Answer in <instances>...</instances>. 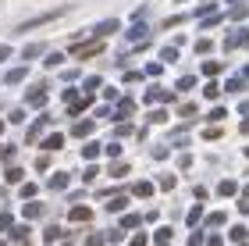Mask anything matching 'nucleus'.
<instances>
[{
    "label": "nucleus",
    "instance_id": "obj_53",
    "mask_svg": "<svg viewBox=\"0 0 249 246\" xmlns=\"http://www.w3.org/2000/svg\"><path fill=\"white\" fill-rule=\"evenodd\" d=\"M242 132H249V118H246V121H242Z\"/></svg>",
    "mask_w": 249,
    "mask_h": 246
},
{
    "label": "nucleus",
    "instance_id": "obj_17",
    "mask_svg": "<svg viewBox=\"0 0 249 246\" xmlns=\"http://www.w3.org/2000/svg\"><path fill=\"white\" fill-rule=\"evenodd\" d=\"M89 104H93V96H78V100H71V104H68V111H71V114H82Z\"/></svg>",
    "mask_w": 249,
    "mask_h": 246
},
{
    "label": "nucleus",
    "instance_id": "obj_28",
    "mask_svg": "<svg viewBox=\"0 0 249 246\" xmlns=\"http://www.w3.org/2000/svg\"><path fill=\"white\" fill-rule=\"evenodd\" d=\"M160 72H164V64H160V61H150V64H146V72H142V75H150V79H157Z\"/></svg>",
    "mask_w": 249,
    "mask_h": 246
},
{
    "label": "nucleus",
    "instance_id": "obj_12",
    "mask_svg": "<svg viewBox=\"0 0 249 246\" xmlns=\"http://www.w3.org/2000/svg\"><path fill=\"white\" fill-rule=\"evenodd\" d=\"M71 132H75V136H93V118H86V121H75V125H71Z\"/></svg>",
    "mask_w": 249,
    "mask_h": 246
},
{
    "label": "nucleus",
    "instance_id": "obj_3",
    "mask_svg": "<svg viewBox=\"0 0 249 246\" xmlns=\"http://www.w3.org/2000/svg\"><path fill=\"white\" fill-rule=\"evenodd\" d=\"M47 125H53V121H50V114H39V118L29 125L25 139H29V143H39V139H43V132H47Z\"/></svg>",
    "mask_w": 249,
    "mask_h": 246
},
{
    "label": "nucleus",
    "instance_id": "obj_36",
    "mask_svg": "<svg viewBox=\"0 0 249 246\" xmlns=\"http://www.w3.org/2000/svg\"><path fill=\"white\" fill-rule=\"evenodd\" d=\"M61 239V225H47V243H57Z\"/></svg>",
    "mask_w": 249,
    "mask_h": 246
},
{
    "label": "nucleus",
    "instance_id": "obj_48",
    "mask_svg": "<svg viewBox=\"0 0 249 246\" xmlns=\"http://www.w3.org/2000/svg\"><path fill=\"white\" fill-rule=\"evenodd\" d=\"M128 132H132V125H128V121H121V125H114V136H128Z\"/></svg>",
    "mask_w": 249,
    "mask_h": 246
},
{
    "label": "nucleus",
    "instance_id": "obj_20",
    "mask_svg": "<svg viewBox=\"0 0 249 246\" xmlns=\"http://www.w3.org/2000/svg\"><path fill=\"white\" fill-rule=\"evenodd\" d=\"M43 210H47L43 204H25V218H29V221H36V218H43Z\"/></svg>",
    "mask_w": 249,
    "mask_h": 246
},
{
    "label": "nucleus",
    "instance_id": "obj_57",
    "mask_svg": "<svg viewBox=\"0 0 249 246\" xmlns=\"http://www.w3.org/2000/svg\"><path fill=\"white\" fill-rule=\"evenodd\" d=\"M64 246H68V243H64Z\"/></svg>",
    "mask_w": 249,
    "mask_h": 246
},
{
    "label": "nucleus",
    "instance_id": "obj_19",
    "mask_svg": "<svg viewBox=\"0 0 249 246\" xmlns=\"http://www.w3.org/2000/svg\"><path fill=\"white\" fill-rule=\"evenodd\" d=\"M68 178H71L68 171H57V175H50V182H47V186H50V189H57V193H61V189L68 186Z\"/></svg>",
    "mask_w": 249,
    "mask_h": 246
},
{
    "label": "nucleus",
    "instance_id": "obj_50",
    "mask_svg": "<svg viewBox=\"0 0 249 246\" xmlns=\"http://www.w3.org/2000/svg\"><path fill=\"white\" fill-rule=\"evenodd\" d=\"M132 246H146V232H139V236L132 239Z\"/></svg>",
    "mask_w": 249,
    "mask_h": 246
},
{
    "label": "nucleus",
    "instance_id": "obj_37",
    "mask_svg": "<svg viewBox=\"0 0 249 246\" xmlns=\"http://www.w3.org/2000/svg\"><path fill=\"white\" fill-rule=\"evenodd\" d=\"M185 139H189V136H185V129H178V132H171V143H175V147H185Z\"/></svg>",
    "mask_w": 249,
    "mask_h": 246
},
{
    "label": "nucleus",
    "instance_id": "obj_5",
    "mask_svg": "<svg viewBox=\"0 0 249 246\" xmlns=\"http://www.w3.org/2000/svg\"><path fill=\"white\" fill-rule=\"evenodd\" d=\"M100 50H104V39H93V43H78V47H75V57H96V54Z\"/></svg>",
    "mask_w": 249,
    "mask_h": 246
},
{
    "label": "nucleus",
    "instance_id": "obj_52",
    "mask_svg": "<svg viewBox=\"0 0 249 246\" xmlns=\"http://www.w3.org/2000/svg\"><path fill=\"white\" fill-rule=\"evenodd\" d=\"M207 246H221V236H207Z\"/></svg>",
    "mask_w": 249,
    "mask_h": 246
},
{
    "label": "nucleus",
    "instance_id": "obj_40",
    "mask_svg": "<svg viewBox=\"0 0 249 246\" xmlns=\"http://www.w3.org/2000/svg\"><path fill=\"white\" fill-rule=\"evenodd\" d=\"M199 21H203V29H213L221 21V15H207V18H199Z\"/></svg>",
    "mask_w": 249,
    "mask_h": 246
},
{
    "label": "nucleus",
    "instance_id": "obj_9",
    "mask_svg": "<svg viewBox=\"0 0 249 246\" xmlns=\"http://www.w3.org/2000/svg\"><path fill=\"white\" fill-rule=\"evenodd\" d=\"M43 54H47V47H43V43H29V47L21 50V57H25V61H36V57H43Z\"/></svg>",
    "mask_w": 249,
    "mask_h": 246
},
{
    "label": "nucleus",
    "instance_id": "obj_11",
    "mask_svg": "<svg viewBox=\"0 0 249 246\" xmlns=\"http://www.w3.org/2000/svg\"><path fill=\"white\" fill-rule=\"evenodd\" d=\"M25 75H29V68H11V72L4 75V86H18Z\"/></svg>",
    "mask_w": 249,
    "mask_h": 246
},
{
    "label": "nucleus",
    "instance_id": "obj_35",
    "mask_svg": "<svg viewBox=\"0 0 249 246\" xmlns=\"http://www.w3.org/2000/svg\"><path fill=\"white\" fill-rule=\"evenodd\" d=\"M210 47H213V43H210V39H203V36L196 39V54H199V57H203V54H210Z\"/></svg>",
    "mask_w": 249,
    "mask_h": 246
},
{
    "label": "nucleus",
    "instance_id": "obj_29",
    "mask_svg": "<svg viewBox=\"0 0 249 246\" xmlns=\"http://www.w3.org/2000/svg\"><path fill=\"white\" fill-rule=\"evenodd\" d=\"M217 193H221V196H235V193H239V186H235V182H221Z\"/></svg>",
    "mask_w": 249,
    "mask_h": 246
},
{
    "label": "nucleus",
    "instance_id": "obj_34",
    "mask_svg": "<svg viewBox=\"0 0 249 246\" xmlns=\"http://www.w3.org/2000/svg\"><path fill=\"white\" fill-rule=\"evenodd\" d=\"M100 86H104V82H100V79H96V75H89V79H86V96H89V93H96V89H100Z\"/></svg>",
    "mask_w": 249,
    "mask_h": 246
},
{
    "label": "nucleus",
    "instance_id": "obj_55",
    "mask_svg": "<svg viewBox=\"0 0 249 246\" xmlns=\"http://www.w3.org/2000/svg\"><path fill=\"white\" fill-rule=\"evenodd\" d=\"M0 246H7V243H0Z\"/></svg>",
    "mask_w": 249,
    "mask_h": 246
},
{
    "label": "nucleus",
    "instance_id": "obj_16",
    "mask_svg": "<svg viewBox=\"0 0 249 246\" xmlns=\"http://www.w3.org/2000/svg\"><path fill=\"white\" fill-rule=\"evenodd\" d=\"M124 207H128V193L110 196V204H107V210H114V214H118V210H124Z\"/></svg>",
    "mask_w": 249,
    "mask_h": 246
},
{
    "label": "nucleus",
    "instance_id": "obj_13",
    "mask_svg": "<svg viewBox=\"0 0 249 246\" xmlns=\"http://www.w3.org/2000/svg\"><path fill=\"white\" fill-rule=\"evenodd\" d=\"M68 218H71V221H89V218H93V210L78 204V207H71V210H68Z\"/></svg>",
    "mask_w": 249,
    "mask_h": 246
},
{
    "label": "nucleus",
    "instance_id": "obj_42",
    "mask_svg": "<svg viewBox=\"0 0 249 246\" xmlns=\"http://www.w3.org/2000/svg\"><path fill=\"white\" fill-rule=\"evenodd\" d=\"M242 239H246V228L235 225V228H231V243H242Z\"/></svg>",
    "mask_w": 249,
    "mask_h": 246
},
{
    "label": "nucleus",
    "instance_id": "obj_30",
    "mask_svg": "<svg viewBox=\"0 0 249 246\" xmlns=\"http://www.w3.org/2000/svg\"><path fill=\"white\" fill-rule=\"evenodd\" d=\"M192 86H196V79H192V75H182V79H178V93H189Z\"/></svg>",
    "mask_w": 249,
    "mask_h": 246
},
{
    "label": "nucleus",
    "instance_id": "obj_49",
    "mask_svg": "<svg viewBox=\"0 0 249 246\" xmlns=\"http://www.w3.org/2000/svg\"><path fill=\"white\" fill-rule=\"evenodd\" d=\"M11 121H15V125H18V121H25V111L15 107V111H11Z\"/></svg>",
    "mask_w": 249,
    "mask_h": 246
},
{
    "label": "nucleus",
    "instance_id": "obj_25",
    "mask_svg": "<svg viewBox=\"0 0 249 246\" xmlns=\"http://www.w3.org/2000/svg\"><path fill=\"white\" fill-rule=\"evenodd\" d=\"M82 157H86V161L100 157V143H86V147H82Z\"/></svg>",
    "mask_w": 249,
    "mask_h": 246
},
{
    "label": "nucleus",
    "instance_id": "obj_15",
    "mask_svg": "<svg viewBox=\"0 0 249 246\" xmlns=\"http://www.w3.org/2000/svg\"><path fill=\"white\" fill-rule=\"evenodd\" d=\"M107 175L110 178H124V175H128V161H114V164L107 168Z\"/></svg>",
    "mask_w": 249,
    "mask_h": 246
},
{
    "label": "nucleus",
    "instance_id": "obj_46",
    "mask_svg": "<svg viewBox=\"0 0 249 246\" xmlns=\"http://www.w3.org/2000/svg\"><path fill=\"white\" fill-rule=\"evenodd\" d=\"M11 221H15V218H11L7 210H0V232H4V228H11Z\"/></svg>",
    "mask_w": 249,
    "mask_h": 246
},
{
    "label": "nucleus",
    "instance_id": "obj_2",
    "mask_svg": "<svg viewBox=\"0 0 249 246\" xmlns=\"http://www.w3.org/2000/svg\"><path fill=\"white\" fill-rule=\"evenodd\" d=\"M25 107H36V111L47 107V86H43V82H36V86L25 93Z\"/></svg>",
    "mask_w": 249,
    "mask_h": 246
},
{
    "label": "nucleus",
    "instance_id": "obj_41",
    "mask_svg": "<svg viewBox=\"0 0 249 246\" xmlns=\"http://www.w3.org/2000/svg\"><path fill=\"white\" fill-rule=\"evenodd\" d=\"M175 182H178L175 175H160V189H175Z\"/></svg>",
    "mask_w": 249,
    "mask_h": 246
},
{
    "label": "nucleus",
    "instance_id": "obj_14",
    "mask_svg": "<svg viewBox=\"0 0 249 246\" xmlns=\"http://www.w3.org/2000/svg\"><path fill=\"white\" fill-rule=\"evenodd\" d=\"M224 89H228V93H242L246 89V75H231V79L224 82Z\"/></svg>",
    "mask_w": 249,
    "mask_h": 246
},
{
    "label": "nucleus",
    "instance_id": "obj_38",
    "mask_svg": "<svg viewBox=\"0 0 249 246\" xmlns=\"http://www.w3.org/2000/svg\"><path fill=\"white\" fill-rule=\"evenodd\" d=\"M96 175H100V168H96V164H86V171H82V178H86V182H93Z\"/></svg>",
    "mask_w": 249,
    "mask_h": 246
},
{
    "label": "nucleus",
    "instance_id": "obj_24",
    "mask_svg": "<svg viewBox=\"0 0 249 246\" xmlns=\"http://www.w3.org/2000/svg\"><path fill=\"white\" fill-rule=\"evenodd\" d=\"M196 15H199V18H207V15H217V4H213V0H203Z\"/></svg>",
    "mask_w": 249,
    "mask_h": 246
},
{
    "label": "nucleus",
    "instance_id": "obj_8",
    "mask_svg": "<svg viewBox=\"0 0 249 246\" xmlns=\"http://www.w3.org/2000/svg\"><path fill=\"white\" fill-rule=\"evenodd\" d=\"M135 114V104H132V100H121V104L114 107V121H128Z\"/></svg>",
    "mask_w": 249,
    "mask_h": 246
},
{
    "label": "nucleus",
    "instance_id": "obj_32",
    "mask_svg": "<svg viewBox=\"0 0 249 246\" xmlns=\"http://www.w3.org/2000/svg\"><path fill=\"white\" fill-rule=\"evenodd\" d=\"M178 114L182 118H196V104H178Z\"/></svg>",
    "mask_w": 249,
    "mask_h": 246
},
{
    "label": "nucleus",
    "instance_id": "obj_7",
    "mask_svg": "<svg viewBox=\"0 0 249 246\" xmlns=\"http://www.w3.org/2000/svg\"><path fill=\"white\" fill-rule=\"evenodd\" d=\"M118 32V18H107V21H100V25L93 29V39H104V36H114Z\"/></svg>",
    "mask_w": 249,
    "mask_h": 246
},
{
    "label": "nucleus",
    "instance_id": "obj_45",
    "mask_svg": "<svg viewBox=\"0 0 249 246\" xmlns=\"http://www.w3.org/2000/svg\"><path fill=\"white\" fill-rule=\"evenodd\" d=\"M7 182H21V168H7Z\"/></svg>",
    "mask_w": 249,
    "mask_h": 246
},
{
    "label": "nucleus",
    "instance_id": "obj_10",
    "mask_svg": "<svg viewBox=\"0 0 249 246\" xmlns=\"http://www.w3.org/2000/svg\"><path fill=\"white\" fill-rule=\"evenodd\" d=\"M64 147V136L61 132H50V136H43V150H61Z\"/></svg>",
    "mask_w": 249,
    "mask_h": 246
},
{
    "label": "nucleus",
    "instance_id": "obj_26",
    "mask_svg": "<svg viewBox=\"0 0 249 246\" xmlns=\"http://www.w3.org/2000/svg\"><path fill=\"white\" fill-rule=\"evenodd\" d=\"M167 239H171V228H167V225H164V228H157L153 243H157V246H167Z\"/></svg>",
    "mask_w": 249,
    "mask_h": 246
},
{
    "label": "nucleus",
    "instance_id": "obj_39",
    "mask_svg": "<svg viewBox=\"0 0 249 246\" xmlns=\"http://www.w3.org/2000/svg\"><path fill=\"white\" fill-rule=\"evenodd\" d=\"M199 218H203V207H192L189 210V225H199Z\"/></svg>",
    "mask_w": 249,
    "mask_h": 246
},
{
    "label": "nucleus",
    "instance_id": "obj_18",
    "mask_svg": "<svg viewBox=\"0 0 249 246\" xmlns=\"http://www.w3.org/2000/svg\"><path fill=\"white\" fill-rule=\"evenodd\" d=\"M228 18H231V21H242V18H249V4H231Z\"/></svg>",
    "mask_w": 249,
    "mask_h": 246
},
{
    "label": "nucleus",
    "instance_id": "obj_43",
    "mask_svg": "<svg viewBox=\"0 0 249 246\" xmlns=\"http://www.w3.org/2000/svg\"><path fill=\"white\" fill-rule=\"evenodd\" d=\"M104 243H107V236H89L82 246H104Z\"/></svg>",
    "mask_w": 249,
    "mask_h": 246
},
{
    "label": "nucleus",
    "instance_id": "obj_47",
    "mask_svg": "<svg viewBox=\"0 0 249 246\" xmlns=\"http://www.w3.org/2000/svg\"><path fill=\"white\" fill-rule=\"evenodd\" d=\"M36 189H39L36 182H32V186H21V196H25V200H32V196H36Z\"/></svg>",
    "mask_w": 249,
    "mask_h": 246
},
{
    "label": "nucleus",
    "instance_id": "obj_31",
    "mask_svg": "<svg viewBox=\"0 0 249 246\" xmlns=\"http://www.w3.org/2000/svg\"><path fill=\"white\" fill-rule=\"evenodd\" d=\"M224 68V64H217V61H203V75H217Z\"/></svg>",
    "mask_w": 249,
    "mask_h": 246
},
{
    "label": "nucleus",
    "instance_id": "obj_21",
    "mask_svg": "<svg viewBox=\"0 0 249 246\" xmlns=\"http://www.w3.org/2000/svg\"><path fill=\"white\" fill-rule=\"evenodd\" d=\"M132 193H135V196H153V182H135Z\"/></svg>",
    "mask_w": 249,
    "mask_h": 246
},
{
    "label": "nucleus",
    "instance_id": "obj_1",
    "mask_svg": "<svg viewBox=\"0 0 249 246\" xmlns=\"http://www.w3.org/2000/svg\"><path fill=\"white\" fill-rule=\"evenodd\" d=\"M68 7H53V11H43V15H32L25 21H18V32H32V29H39V25H50V21H57L64 15Z\"/></svg>",
    "mask_w": 249,
    "mask_h": 246
},
{
    "label": "nucleus",
    "instance_id": "obj_22",
    "mask_svg": "<svg viewBox=\"0 0 249 246\" xmlns=\"http://www.w3.org/2000/svg\"><path fill=\"white\" fill-rule=\"evenodd\" d=\"M146 36V25H142V21H135V29H128V43H139Z\"/></svg>",
    "mask_w": 249,
    "mask_h": 246
},
{
    "label": "nucleus",
    "instance_id": "obj_54",
    "mask_svg": "<svg viewBox=\"0 0 249 246\" xmlns=\"http://www.w3.org/2000/svg\"><path fill=\"white\" fill-rule=\"evenodd\" d=\"M0 132H4V121H0Z\"/></svg>",
    "mask_w": 249,
    "mask_h": 246
},
{
    "label": "nucleus",
    "instance_id": "obj_4",
    "mask_svg": "<svg viewBox=\"0 0 249 246\" xmlns=\"http://www.w3.org/2000/svg\"><path fill=\"white\" fill-rule=\"evenodd\" d=\"M239 47H249V32L246 29H231L228 39H224V50H239Z\"/></svg>",
    "mask_w": 249,
    "mask_h": 246
},
{
    "label": "nucleus",
    "instance_id": "obj_27",
    "mask_svg": "<svg viewBox=\"0 0 249 246\" xmlns=\"http://www.w3.org/2000/svg\"><path fill=\"white\" fill-rule=\"evenodd\" d=\"M43 64H47V68H57V64H64V54H47Z\"/></svg>",
    "mask_w": 249,
    "mask_h": 246
},
{
    "label": "nucleus",
    "instance_id": "obj_51",
    "mask_svg": "<svg viewBox=\"0 0 249 246\" xmlns=\"http://www.w3.org/2000/svg\"><path fill=\"white\" fill-rule=\"evenodd\" d=\"M7 57H11V47L4 43V47H0V61H7Z\"/></svg>",
    "mask_w": 249,
    "mask_h": 246
},
{
    "label": "nucleus",
    "instance_id": "obj_6",
    "mask_svg": "<svg viewBox=\"0 0 249 246\" xmlns=\"http://www.w3.org/2000/svg\"><path fill=\"white\" fill-rule=\"evenodd\" d=\"M142 100H146V104H171L175 93H164V89H157V86H153V89H146V96H142Z\"/></svg>",
    "mask_w": 249,
    "mask_h": 246
},
{
    "label": "nucleus",
    "instance_id": "obj_56",
    "mask_svg": "<svg viewBox=\"0 0 249 246\" xmlns=\"http://www.w3.org/2000/svg\"><path fill=\"white\" fill-rule=\"evenodd\" d=\"M0 153H4V150H0Z\"/></svg>",
    "mask_w": 249,
    "mask_h": 246
},
{
    "label": "nucleus",
    "instance_id": "obj_33",
    "mask_svg": "<svg viewBox=\"0 0 249 246\" xmlns=\"http://www.w3.org/2000/svg\"><path fill=\"white\" fill-rule=\"evenodd\" d=\"M139 221H142L139 214H124V218H121V228H135Z\"/></svg>",
    "mask_w": 249,
    "mask_h": 246
},
{
    "label": "nucleus",
    "instance_id": "obj_23",
    "mask_svg": "<svg viewBox=\"0 0 249 246\" xmlns=\"http://www.w3.org/2000/svg\"><path fill=\"white\" fill-rule=\"evenodd\" d=\"M160 61H164V64L178 61V43H175V47H164V50H160Z\"/></svg>",
    "mask_w": 249,
    "mask_h": 246
},
{
    "label": "nucleus",
    "instance_id": "obj_44",
    "mask_svg": "<svg viewBox=\"0 0 249 246\" xmlns=\"http://www.w3.org/2000/svg\"><path fill=\"white\" fill-rule=\"evenodd\" d=\"M203 139H221V129L213 125V129H203Z\"/></svg>",
    "mask_w": 249,
    "mask_h": 246
}]
</instances>
